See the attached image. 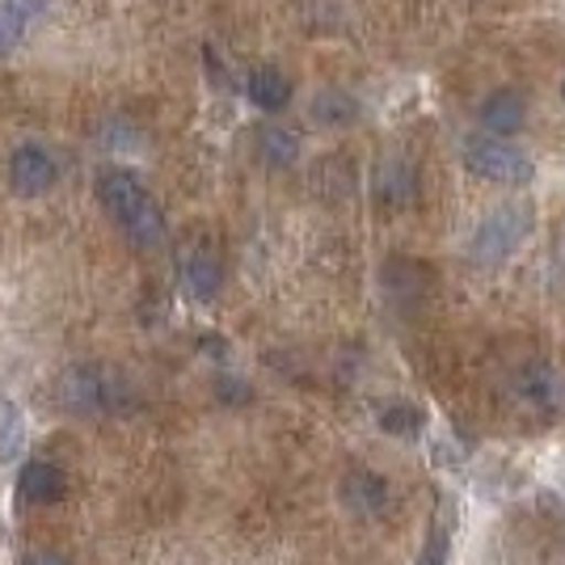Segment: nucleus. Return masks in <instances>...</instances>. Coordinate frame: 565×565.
<instances>
[{
    "instance_id": "1",
    "label": "nucleus",
    "mask_w": 565,
    "mask_h": 565,
    "mask_svg": "<svg viewBox=\"0 0 565 565\" xmlns=\"http://www.w3.org/2000/svg\"><path fill=\"white\" fill-rule=\"evenodd\" d=\"M94 194L102 203V212L115 220L136 249H157L166 241V215H161L157 199L148 194V186L131 169H102L94 182Z\"/></svg>"
},
{
    "instance_id": "2",
    "label": "nucleus",
    "mask_w": 565,
    "mask_h": 565,
    "mask_svg": "<svg viewBox=\"0 0 565 565\" xmlns=\"http://www.w3.org/2000/svg\"><path fill=\"white\" fill-rule=\"evenodd\" d=\"M127 397V384L97 363H76L60 380V401L72 414H122Z\"/></svg>"
},
{
    "instance_id": "3",
    "label": "nucleus",
    "mask_w": 565,
    "mask_h": 565,
    "mask_svg": "<svg viewBox=\"0 0 565 565\" xmlns=\"http://www.w3.org/2000/svg\"><path fill=\"white\" fill-rule=\"evenodd\" d=\"M465 166H469L472 178L481 182H494V186H523L532 182V161L527 152H519L507 136H472L465 143Z\"/></svg>"
},
{
    "instance_id": "4",
    "label": "nucleus",
    "mask_w": 565,
    "mask_h": 565,
    "mask_svg": "<svg viewBox=\"0 0 565 565\" xmlns=\"http://www.w3.org/2000/svg\"><path fill=\"white\" fill-rule=\"evenodd\" d=\"M527 233H532V212L523 203H507V207H498V212H490L477 224L472 258L486 262V266H498V262H507L515 254Z\"/></svg>"
},
{
    "instance_id": "5",
    "label": "nucleus",
    "mask_w": 565,
    "mask_h": 565,
    "mask_svg": "<svg viewBox=\"0 0 565 565\" xmlns=\"http://www.w3.org/2000/svg\"><path fill=\"white\" fill-rule=\"evenodd\" d=\"M60 182V161L43 143H18L9 152V190L22 199H39Z\"/></svg>"
},
{
    "instance_id": "6",
    "label": "nucleus",
    "mask_w": 565,
    "mask_h": 565,
    "mask_svg": "<svg viewBox=\"0 0 565 565\" xmlns=\"http://www.w3.org/2000/svg\"><path fill=\"white\" fill-rule=\"evenodd\" d=\"M18 494L30 507H55L68 494V472L55 460H25L22 472H18Z\"/></svg>"
},
{
    "instance_id": "7",
    "label": "nucleus",
    "mask_w": 565,
    "mask_h": 565,
    "mask_svg": "<svg viewBox=\"0 0 565 565\" xmlns=\"http://www.w3.org/2000/svg\"><path fill=\"white\" fill-rule=\"evenodd\" d=\"M182 282H186V291L199 305H212L215 296H220L224 270H220V258H215L207 245H194L186 258H182Z\"/></svg>"
},
{
    "instance_id": "8",
    "label": "nucleus",
    "mask_w": 565,
    "mask_h": 565,
    "mask_svg": "<svg viewBox=\"0 0 565 565\" xmlns=\"http://www.w3.org/2000/svg\"><path fill=\"white\" fill-rule=\"evenodd\" d=\"M388 498H393L388 481L372 469H354V472H347V481H342V502L351 507L354 515H380V511L388 507Z\"/></svg>"
},
{
    "instance_id": "9",
    "label": "nucleus",
    "mask_w": 565,
    "mask_h": 565,
    "mask_svg": "<svg viewBox=\"0 0 565 565\" xmlns=\"http://www.w3.org/2000/svg\"><path fill=\"white\" fill-rule=\"evenodd\" d=\"M515 393L527 409H536V414H553V409H557V397H562V384H557V376H553V367H544V363H527V367L515 376Z\"/></svg>"
},
{
    "instance_id": "10",
    "label": "nucleus",
    "mask_w": 565,
    "mask_h": 565,
    "mask_svg": "<svg viewBox=\"0 0 565 565\" xmlns=\"http://www.w3.org/2000/svg\"><path fill=\"white\" fill-rule=\"evenodd\" d=\"M523 97L515 89H494V94L481 102V127L490 131V136H515L519 127H523Z\"/></svg>"
},
{
    "instance_id": "11",
    "label": "nucleus",
    "mask_w": 565,
    "mask_h": 565,
    "mask_svg": "<svg viewBox=\"0 0 565 565\" xmlns=\"http://www.w3.org/2000/svg\"><path fill=\"white\" fill-rule=\"evenodd\" d=\"M245 97H249L258 110H266V115H279L282 106L291 102V81H287L279 68L262 64V68L249 72V81H245Z\"/></svg>"
},
{
    "instance_id": "12",
    "label": "nucleus",
    "mask_w": 565,
    "mask_h": 565,
    "mask_svg": "<svg viewBox=\"0 0 565 565\" xmlns=\"http://www.w3.org/2000/svg\"><path fill=\"white\" fill-rule=\"evenodd\" d=\"M47 9V0H0V60L25 39L30 22Z\"/></svg>"
},
{
    "instance_id": "13",
    "label": "nucleus",
    "mask_w": 565,
    "mask_h": 565,
    "mask_svg": "<svg viewBox=\"0 0 565 565\" xmlns=\"http://www.w3.org/2000/svg\"><path fill=\"white\" fill-rule=\"evenodd\" d=\"M414 186H418V178H414V169L405 166V161H380L376 169L380 207H405L414 199Z\"/></svg>"
},
{
    "instance_id": "14",
    "label": "nucleus",
    "mask_w": 565,
    "mask_h": 565,
    "mask_svg": "<svg viewBox=\"0 0 565 565\" xmlns=\"http://www.w3.org/2000/svg\"><path fill=\"white\" fill-rule=\"evenodd\" d=\"M25 439H30V430H25L22 405L4 397L0 401V465H13L25 451Z\"/></svg>"
},
{
    "instance_id": "15",
    "label": "nucleus",
    "mask_w": 565,
    "mask_h": 565,
    "mask_svg": "<svg viewBox=\"0 0 565 565\" xmlns=\"http://www.w3.org/2000/svg\"><path fill=\"white\" fill-rule=\"evenodd\" d=\"M258 157L266 161L270 169H287L296 157H300V140H296V131H287V127H262L258 131Z\"/></svg>"
},
{
    "instance_id": "16",
    "label": "nucleus",
    "mask_w": 565,
    "mask_h": 565,
    "mask_svg": "<svg viewBox=\"0 0 565 565\" xmlns=\"http://www.w3.org/2000/svg\"><path fill=\"white\" fill-rule=\"evenodd\" d=\"M354 115H359V102L342 89H321L312 97V122H321V127H347Z\"/></svg>"
},
{
    "instance_id": "17",
    "label": "nucleus",
    "mask_w": 565,
    "mask_h": 565,
    "mask_svg": "<svg viewBox=\"0 0 565 565\" xmlns=\"http://www.w3.org/2000/svg\"><path fill=\"white\" fill-rule=\"evenodd\" d=\"M380 426L388 430V435H418L423 430V409H414V405H405V401H397V405H384L380 409Z\"/></svg>"
},
{
    "instance_id": "18",
    "label": "nucleus",
    "mask_w": 565,
    "mask_h": 565,
    "mask_svg": "<svg viewBox=\"0 0 565 565\" xmlns=\"http://www.w3.org/2000/svg\"><path fill=\"white\" fill-rule=\"evenodd\" d=\"M215 397L224 401V405H245V401H254V388H249L245 380L224 376V380H215Z\"/></svg>"
},
{
    "instance_id": "19",
    "label": "nucleus",
    "mask_w": 565,
    "mask_h": 565,
    "mask_svg": "<svg viewBox=\"0 0 565 565\" xmlns=\"http://www.w3.org/2000/svg\"><path fill=\"white\" fill-rule=\"evenodd\" d=\"M448 548H451L448 532H444V527H435V532H430V541L423 544L418 565H448Z\"/></svg>"
},
{
    "instance_id": "20",
    "label": "nucleus",
    "mask_w": 565,
    "mask_h": 565,
    "mask_svg": "<svg viewBox=\"0 0 565 565\" xmlns=\"http://www.w3.org/2000/svg\"><path fill=\"white\" fill-rule=\"evenodd\" d=\"M22 565H72L68 553H60V548H30L22 557Z\"/></svg>"
}]
</instances>
